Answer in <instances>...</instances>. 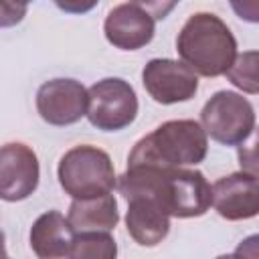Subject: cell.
<instances>
[{"label": "cell", "mask_w": 259, "mask_h": 259, "mask_svg": "<svg viewBox=\"0 0 259 259\" xmlns=\"http://www.w3.org/2000/svg\"><path fill=\"white\" fill-rule=\"evenodd\" d=\"M225 75L243 93L259 95V51H245L237 55Z\"/></svg>", "instance_id": "cell-16"}, {"label": "cell", "mask_w": 259, "mask_h": 259, "mask_svg": "<svg viewBox=\"0 0 259 259\" xmlns=\"http://www.w3.org/2000/svg\"><path fill=\"white\" fill-rule=\"evenodd\" d=\"M2 2V18H0V24L4 28L20 22L26 14V6L28 2L32 0H0Z\"/></svg>", "instance_id": "cell-18"}, {"label": "cell", "mask_w": 259, "mask_h": 259, "mask_svg": "<svg viewBox=\"0 0 259 259\" xmlns=\"http://www.w3.org/2000/svg\"><path fill=\"white\" fill-rule=\"evenodd\" d=\"M142 83L156 103L172 105L194 97L198 91L196 73L182 61L152 59L142 71Z\"/></svg>", "instance_id": "cell-7"}, {"label": "cell", "mask_w": 259, "mask_h": 259, "mask_svg": "<svg viewBox=\"0 0 259 259\" xmlns=\"http://www.w3.org/2000/svg\"><path fill=\"white\" fill-rule=\"evenodd\" d=\"M87 119L101 132H119L138 115V97L134 87L119 79L107 77L93 83L89 89Z\"/></svg>", "instance_id": "cell-6"}, {"label": "cell", "mask_w": 259, "mask_h": 259, "mask_svg": "<svg viewBox=\"0 0 259 259\" xmlns=\"http://www.w3.org/2000/svg\"><path fill=\"white\" fill-rule=\"evenodd\" d=\"M134 4H138L140 8H144L146 12H150L154 16V20H164L180 0H132Z\"/></svg>", "instance_id": "cell-19"}, {"label": "cell", "mask_w": 259, "mask_h": 259, "mask_svg": "<svg viewBox=\"0 0 259 259\" xmlns=\"http://www.w3.org/2000/svg\"><path fill=\"white\" fill-rule=\"evenodd\" d=\"M57 8H61L67 14H85L97 6L99 0H53Z\"/></svg>", "instance_id": "cell-21"}, {"label": "cell", "mask_w": 259, "mask_h": 259, "mask_svg": "<svg viewBox=\"0 0 259 259\" xmlns=\"http://www.w3.org/2000/svg\"><path fill=\"white\" fill-rule=\"evenodd\" d=\"M117 190L125 200L138 194L152 196L178 219L202 217L212 204V186L204 174L186 166H127L117 180Z\"/></svg>", "instance_id": "cell-1"}, {"label": "cell", "mask_w": 259, "mask_h": 259, "mask_svg": "<svg viewBox=\"0 0 259 259\" xmlns=\"http://www.w3.org/2000/svg\"><path fill=\"white\" fill-rule=\"evenodd\" d=\"M229 4L241 20L259 24V0H229Z\"/></svg>", "instance_id": "cell-20"}, {"label": "cell", "mask_w": 259, "mask_h": 259, "mask_svg": "<svg viewBox=\"0 0 259 259\" xmlns=\"http://www.w3.org/2000/svg\"><path fill=\"white\" fill-rule=\"evenodd\" d=\"M67 219L75 229V233L113 231L119 221L117 200L113 198L111 192L91 196V198H73Z\"/></svg>", "instance_id": "cell-14"}, {"label": "cell", "mask_w": 259, "mask_h": 259, "mask_svg": "<svg viewBox=\"0 0 259 259\" xmlns=\"http://www.w3.org/2000/svg\"><path fill=\"white\" fill-rule=\"evenodd\" d=\"M75 229L59 210L40 214L30 227V249L40 259L71 257Z\"/></svg>", "instance_id": "cell-13"}, {"label": "cell", "mask_w": 259, "mask_h": 259, "mask_svg": "<svg viewBox=\"0 0 259 259\" xmlns=\"http://www.w3.org/2000/svg\"><path fill=\"white\" fill-rule=\"evenodd\" d=\"M212 206L227 221H247L259 214V178L233 172L212 184Z\"/></svg>", "instance_id": "cell-10"}, {"label": "cell", "mask_w": 259, "mask_h": 259, "mask_svg": "<svg viewBox=\"0 0 259 259\" xmlns=\"http://www.w3.org/2000/svg\"><path fill=\"white\" fill-rule=\"evenodd\" d=\"M202 123L194 119H170L160 123L132 148L127 166H196L206 158L208 140Z\"/></svg>", "instance_id": "cell-2"}, {"label": "cell", "mask_w": 259, "mask_h": 259, "mask_svg": "<svg viewBox=\"0 0 259 259\" xmlns=\"http://www.w3.org/2000/svg\"><path fill=\"white\" fill-rule=\"evenodd\" d=\"M117 245L109 231H83L75 233L71 257L73 259H113Z\"/></svg>", "instance_id": "cell-15"}, {"label": "cell", "mask_w": 259, "mask_h": 259, "mask_svg": "<svg viewBox=\"0 0 259 259\" xmlns=\"http://www.w3.org/2000/svg\"><path fill=\"white\" fill-rule=\"evenodd\" d=\"M38 160L36 154L20 142L2 146L0 152V196L6 202L28 198L38 186Z\"/></svg>", "instance_id": "cell-9"}, {"label": "cell", "mask_w": 259, "mask_h": 259, "mask_svg": "<svg viewBox=\"0 0 259 259\" xmlns=\"http://www.w3.org/2000/svg\"><path fill=\"white\" fill-rule=\"evenodd\" d=\"M57 176L61 188L71 198L107 194L117 186V176L109 154L89 144L67 150L59 160Z\"/></svg>", "instance_id": "cell-4"}, {"label": "cell", "mask_w": 259, "mask_h": 259, "mask_svg": "<svg viewBox=\"0 0 259 259\" xmlns=\"http://www.w3.org/2000/svg\"><path fill=\"white\" fill-rule=\"evenodd\" d=\"M233 257H259V235H251L241 241L233 251Z\"/></svg>", "instance_id": "cell-22"}, {"label": "cell", "mask_w": 259, "mask_h": 259, "mask_svg": "<svg viewBox=\"0 0 259 259\" xmlns=\"http://www.w3.org/2000/svg\"><path fill=\"white\" fill-rule=\"evenodd\" d=\"M176 51L196 75L219 77L235 63L237 40L217 14L196 12L180 28Z\"/></svg>", "instance_id": "cell-3"}, {"label": "cell", "mask_w": 259, "mask_h": 259, "mask_svg": "<svg viewBox=\"0 0 259 259\" xmlns=\"http://www.w3.org/2000/svg\"><path fill=\"white\" fill-rule=\"evenodd\" d=\"M89 91L75 79H51L36 91V111L51 125H71L87 115Z\"/></svg>", "instance_id": "cell-8"}, {"label": "cell", "mask_w": 259, "mask_h": 259, "mask_svg": "<svg viewBox=\"0 0 259 259\" xmlns=\"http://www.w3.org/2000/svg\"><path fill=\"white\" fill-rule=\"evenodd\" d=\"M103 32L107 42L113 45L115 49L138 51L154 38L156 20L138 4L125 2L109 10L103 22Z\"/></svg>", "instance_id": "cell-11"}, {"label": "cell", "mask_w": 259, "mask_h": 259, "mask_svg": "<svg viewBox=\"0 0 259 259\" xmlns=\"http://www.w3.org/2000/svg\"><path fill=\"white\" fill-rule=\"evenodd\" d=\"M237 158L243 172L259 178V127H253V132L239 144Z\"/></svg>", "instance_id": "cell-17"}, {"label": "cell", "mask_w": 259, "mask_h": 259, "mask_svg": "<svg viewBox=\"0 0 259 259\" xmlns=\"http://www.w3.org/2000/svg\"><path fill=\"white\" fill-rule=\"evenodd\" d=\"M125 227L130 237L142 247H156L168 237L170 212L152 196L138 194L127 198Z\"/></svg>", "instance_id": "cell-12"}, {"label": "cell", "mask_w": 259, "mask_h": 259, "mask_svg": "<svg viewBox=\"0 0 259 259\" xmlns=\"http://www.w3.org/2000/svg\"><path fill=\"white\" fill-rule=\"evenodd\" d=\"M200 123L214 142L239 146L255 127V109L235 91H217L200 111Z\"/></svg>", "instance_id": "cell-5"}]
</instances>
